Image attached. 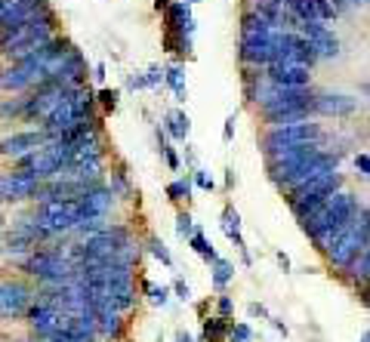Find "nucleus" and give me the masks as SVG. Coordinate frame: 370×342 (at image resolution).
Returning a JSON list of instances; mask_svg holds the SVG:
<instances>
[{
    "label": "nucleus",
    "mask_w": 370,
    "mask_h": 342,
    "mask_svg": "<svg viewBox=\"0 0 370 342\" xmlns=\"http://www.w3.org/2000/svg\"><path fill=\"white\" fill-rule=\"evenodd\" d=\"M49 142L47 130H22V133H10V136L0 139V158H25V154L38 152Z\"/></svg>",
    "instance_id": "6e6552de"
},
{
    "label": "nucleus",
    "mask_w": 370,
    "mask_h": 342,
    "mask_svg": "<svg viewBox=\"0 0 370 342\" xmlns=\"http://www.w3.org/2000/svg\"><path fill=\"white\" fill-rule=\"evenodd\" d=\"M167 130H170V136L173 139H188V133H191V120H188V114L185 111H173V114H167Z\"/></svg>",
    "instance_id": "aec40b11"
},
{
    "label": "nucleus",
    "mask_w": 370,
    "mask_h": 342,
    "mask_svg": "<svg viewBox=\"0 0 370 342\" xmlns=\"http://www.w3.org/2000/svg\"><path fill=\"white\" fill-rule=\"evenodd\" d=\"M234 124H238V114H229V117H225V127H223V142H225V145L234 139Z\"/></svg>",
    "instance_id": "f704fd0d"
},
{
    "label": "nucleus",
    "mask_w": 370,
    "mask_h": 342,
    "mask_svg": "<svg viewBox=\"0 0 370 342\" xmlns=\"http://www.w3.org/2000/svg\"><path fill=\"white\" fill-rule=\"evenodd\" d=\"M185 3H191V6H195V3H201V0H185Z\"/></svg>",
    "instance_id": "09e8293b"
},
{
    "label": "nucleus",
    "mask_w": 370,
    "mask_h": 342,
    "mask_svg": "<svg viewBox=\"0 0 370 342\" xmlns=\"http://www.w3.org/2000/svg\"><path fill=\"white\" fill-rule=\"evenodd\" d=\"M161 81H163V68L161 65H152V68L145 71V83H148V87H158Z\"/></svg>",
    "instance_id": "72a5a7b5"
},
{
    "label": "nucleus",
    "mask_w": 370,
    "mask_h": 342,
    "mask_svg": "<svg viewBox=\"0 0 370 342\" xmlns=\"http://www.w3.org/2000/svg\"><path fill=\"white\" fill-rule=\"evenodd\" d=\"M367 244H370V206H358V213H355L352 222L343 228V234L327 247V259H330L333 268L348 272L352 262L364 253Z\"/></svg>",
    "instance_id": "f03ea898"
},
{
    "label": "nucleus",
    "mask_w": 370,
    "mask_h": 342,
    "mask_svg": "<svg viewBox=\"0 0 370 342\" xmlns=\"http://www.w3.org/2000/svg\"><path fill=\"white\" fill-rule=\"evenodd\" d=\"M348 275H352L355 281H361V284H370V244L364 247V253H361L358 259L352 262V268H348Z\"/></svg>",
    "instance_id": "b1692460"
},
{
    "label": "nucleus",
    "mask_w": 370,
    "mask_h": 342,
    "mask_svg": "<svg viewBox=\"0 0 370 342\" xmlns=\"http://www.w3.org/2000/svg\"><path fill=\"white\" fill-rule=\"evenodd\" d=\"M355 167L370 179V154H355Z\"/></svg>",
    "instance_id": "e433bc0d"
},
{
    "label": "nucleus",
    "mask_w": 370,
    "mask_h": 342,
    "mask_svg": "<svg viewBox=\"0 0 370 342\" xmlns=\"http://www.w3.org/2000/svg\"><path fill=\"white\" fill-rule=\"evenodd\" d=\"M163 47H167L170 53L188 56V53H191V38H182V34H173V31H167V34H163Z\"/></svg>",
    "instance_id": "393cba45"
},
{
    "label": "nucleus",
    "mask_w": 370,
    "mask_h": 342,
    "mask_svg": "<svg viewBox=\"0 0 370 342\" xmlns=\"http://www.w3.org/2000/svg\"><path fill=\"white\" fill-rule=\"evenodd\" d=\"M300 31L309 38V44L318 49V56H321V59H337V56H339V38L321 22V19L300 22Z\"/></svg>",
    "instance_id": "9d476101"
},
{
    "label": "nucleus",
    "mask_w": 370,
    "mask_h": 342,
    "mask_svg": "<svg viewBox=\"0 0 370 342\" xmlns=\"http://www.w3.org/2000/svg\"><path fill=\"white\" fill-rule=\"evenodd\" d=\"M364 305L370 309V290H364Z\"/></svg>",
    "instance_id": "49530a36"
},
{
    "label": "nucleus",
    "mask_w": 370,
    "mask_h": 342,
    "mask_svg": "<svg viewBox=\"0 0 370 342\" xmlns=\"http://www.w3.org/2000/svg\"><path fill=\"white\" fill-rule=\"evenodd\" d=\"M266 74L275 83H281V87H309L312 83V68L303 65V62H290V59H275L266 68Z\"/></svg>",
    "instance_id": "9b49d317"
},
{
    "label": "nucleus",
    "mask_w": 370,
    "mask_h": 342,
    "mask_svg": "<svg viewBox=\"0 0 370 342\" xmlns=\"http://www.w3.org/2000/svg\"><path fill=\"white\" fill-rule=\"evenodd\" d=\"M148 247H152V256H154V259H161L167 268L173 266V256H170V250L163 247V241H161V238H152V241H148Z\"/></svg>",
    "instance_id": "cd10ccee"
},
{
    "label": "nucleus",
    "mask_w": 370,
    "mask_h": 342,
    "mask_svg": "<svg viewBox=\"0 0 370 342\" xmlns=\"http://www.w3.org/2000/svg\"><path fill=\"white\" fill-rule=\"evenodd\" d=\"M34 293L25 284H0V318H19L28 315Z\"/></svg>",
    "instance_id": "f8f14e48"
},
{
    "label": "nucleus",
    "mask_w": 370,
    "mask_h": 342,
    "mask_svg": "<svg viewBox=\"0 0 370 342\" xmlns=\"http://www.w3.org/2000/svg\"><path fill=\"white\" fill-rule=\"evenodd\" d=\"M47 342H90V339H77V336H68V333L56 330V333H53V336H49Z\"/></svg>",
    "instance_id": "ea45409f"
},
{
    "label": "nucleus",
    "mask_w": 370,
    "mask_h": 342,
    "mask_svg": "<svg viewBox=\"0 0 370 342\" xmlns=\"http://www.w3.org/2000/svg\"><path fill=\"white\" fill-rule=\"evenodd\" d=\"M22 272L40 277V281H47V284H62V281H71V277L81 275V268H77L68 256H62L59 250H38L22 262Z\"/></svg>",
    "instance_id": "39448f33"
},
{
    "label": "nucleus",
    "mask_w": 370,
    "mask_h": 342,
    "mask_svg": "<svg viewBox=\"0 0 370 342\" xmlns=\"http://www.w3.org/2000/svg\"><path fill=\"white\" fill-rule=\"evenodd\" d=\"M115 206V195L102 185H92L81 195V210H83V219L87 216H105V213Z\"/></svg>",
    "instance_id": "f3484780"
},
{
    "label": "nucleus",
    "mask_w": 370,
    "mask_h": 342,
    "mask_svg": "<svg viewBox=\"0 0 370 342\" xmlns=\"http://www.w3.org/2000/svg\"><path fill=\"white\" fill-rule=\"evenodd\" d=\"M272 31L275 25L268 22V19H262L259 13L247 10L244 16H241V47H262L272 40Z\"/></svg>",
    "instance_id": "4468645a"
},
{
    "label": "nucleus",
    "mask_w": 370,
    "mask_h": 342,
    "mask_svg": "<svg viewBox=\"0 0 370 342\" xmlns=\"http://www.w3.org/2000/svg\"><path fill=\"white\" fill-rule=\"evenodd\" d=\"M361 342H370V327H367L364 333H361Z\"/></svg>",
    "instance_id": "a18cd8bd"
},
{
    "label": "nucleus",
    "mask_w": 370,
    "mask_h": 342,
    "mask_svg": "<svg viewBox=\"0 0 370 342\" xmlns=\"http://www.w3.org/2000/svg\"><path fill=\"white\" fill-rule=\"evenodd\" d=\"M118 99H120L118 90H99V92H96V102L102 105L105 111H115V108H118Z\"/></svg>",
    "instance_id": "c85d7f7f"
},
{
    "label": "nucleus",
    "mask_w": 370,
    "mask_h": 342,
    "mask_svg": "<svg viewBox=\"0 0 370 342\" xmlns=\"http://www.w3.org/2000/svg\"><path fill=\"white\" fill-rule=\"evenodd\" d=\"M47 10V0H0V31L16 28Z\"/></svg>",
    "instance_id": "1a4fd4ad"
},
{
    "label": "nucleus",
    "mask_w": 370,
    "mask_h": 342,
    "mask_svg": "<svg viewBox=\"0 0 370 342\" xmlns=\"http://www.w3.org/2000/svg\"><path fill=\"white\" fill-rule=\"evenodd\" d=\"M216 311H219V315H223V318H229L232 311H234V302H232L229 296H223V299H219V305H216Z\"/></svg>",
    "instance_id": "4c0bfd02"
},
{
    "label": "nucleus",
    "mask_w": 370,
    "mask_h": 342,
    "mask_svg": "<svg viewBox=\"0 0 370 342\" xmlns=\"http://www.w3.org/2000/svg\"><path fill=\"white\" fill-rule=\"evenodd\" d=\"M167 197L170 201H188L191 197V179L185 176V179H176L167 185Z\"/></svg>",
    "instance_id": "a878e982"
},
{
    "label": "nucleus",
    "mask_w": 370,
    "mask_h": 342,
    "mask_svg": "<svg viewBox=\"0 0 370 342\" xmlns=\"http://www.w3.org/2000/svg\"><path fill=\"white\" fill-rule=\"evenodd\" d=\"M176 342H195V339H191L185 330H179V333H176Z\"/></svg>",
    "instance_id": "37998d69"
},
{
    "label": "nucleus",
    "mask_w": 370,
    "mask_h": 342,
    "mask_svg": "<svg viewBox=\"0 0 370 342\" xmlns=\"http://www.w3.org/2000/svg\"><path fill=\"white\" fill-rule=\"evenodd\" d=\"M188 247H191V250H195L198 256H201V259L207 262V266H213V262L219 259V256H216V250H213V244H210L207 238H204L201 231H195V234H191V238H188Z\"/></svg>",
    "instance_id": "4be33fe9"
},
{
    "label": "nucleus",
    "mask_w": 370,
    "mask_h": 342,
    "mask_svg": "<svg viewBox=\"0 0 370 342\" xmlns=\"http://www.w3.org/2000/svg\"><path fill=\"white\" fill-rule=\"evenodd\" d=\"M163 13H167V31L182 34V38H191V34H195V19H191V3H185V0H173V3H170Z\"/></svg>",
    "instance_id": "dca6fc26"
},
{
    "label": "nucleus",
    "mask_w": 370,
    "mask_h": 342,
    "mask_svg": "<svg viewBox=\"0 0 370 342\" xmlns=\"http://www.w3.org/2000/svg\"><path fill=\"white\" fill-rule=\"evenodd\" d=\"M309 142H321V127L312 120H296V124H278L268 127V133L262 136V152L266 158L284 152V148H296V145H309Z\"/></svg>",
    "instance_id": "7ed1b4c3"
},
{
    "label": "nucleus",
    "mask_w": 370,
    "mask_h": 342,
    "mask_svg": "<svg viewBox=\"0 0 370 342\" xmlns=\"http://www.w3.org/2000/svg\"><path fill=\"white\" fill-rule=\"evenodd\" d=\"M250 339H253L250 324H232V330H229V342H250Z\"/></svg>",
    "instance_id": "c756f323"
},
{
    "label": "nucleus",
    "mask_w": 370,
    "mask_h": 342,
    "mask_svg": "<svg viewBox=\"0 0 370 342\" xmlns=\"http://www.w3.org/2000/svg\"><path fill=\"white\" fill-rule=\"evenodd\" d=\"M158 139H161V152H163V161H167V167L170 170H179V158H176V152L167 145V139H163L161 133H158Z\"/></svg>",
    "instance_id": "7c9ffc66"
},
{
    "label": "nucleus",
    "mask_w": 370,
    "mask_h": 342,
    "mask_svg": "<svg viewBox=\"0 0 370 342\" xmlns=\"http://www.w3.org/2000/svg\"><path fill=\"white\" fill-rule=\"evenodd\" d=\"M92 77H96V81H99V83H102V81H105V65H102V62H99V65H96V68H92Z\"/></svg>",
    "instance_id": "79ce46f5"
},
{
    "label": "nucleus",
    "mask_w": 370,
    "mask_h": 342,
    "mask_svg": "<svg viewBox=\"0 0 370 342\" xmlns=\"http://www.w3.org/2000/svg\"><path fill=\"white\" fill-rule=\"evenodd\" d=\"M312 111L324 114V117H348V114L358 111V99L346 96V92H315Z\"/></svg>",
    "instance_id": "ddd939ff"
},
{
    "label": "nucleus",
    "mask_w": 370,
    "mask_h": 342,
    "mask_svg": "<svg viewBox=\"0 0 370 342\" xmlns=\"http://www.w3.org/2000/svg\"><path fill=\"white\" fill-rule=\"evenodd\" d=\"M210 281H213V287H216V290H223L229 281H234V266H232L229 259H216V262H213Z\"/></svg>",
    "instance_id": "5701e85b"
},
{
    "label": "nucleus",
    "mask_w": 370,
    "mask_h": 342,
    "mask_svg": "<svg viewBox=\"0 0 370 342\" xmlns=\"http://www.w3.org/2000/svg\"><path fill=\"white\" fill-rule=\"evenodd\" d=\"M232 330V324H229V318H213V320H204V336H201V342H219L225 336V333Z\"/></svg>",
    "instance_id": "412c9836"
},
{
    "label": "nucleus",
    "mask_w": 370,
    "mask_h": 342,
    "mask_svg": "<svg viewBox=\"0 0 370 342\" xmlns=\"http://www.w3.org/2000/svg\"><path fill=\"white\" fill-rule=\"evenodd\" d=\"M361 92H367V96H370V83H361Z\"/></svg>",
    "instance_id": "de8ad7c7"
},
{
    "label": "nucleus",
    "mask_w": 370,
    "mask_h": 342,
    "mask_svg": "<svg viewBox=\"0 0 370 342\" xmlns=\"http://www.w3.org/2000/svg\"><path fill=\"white\" fill-rule=\"evenodd\" d=\"M223 231H225V238L234 241V247L241 250V259H244V266H250V253H247V247H244V238H241V216H238V210H225L223 213Z\"/></svg>",
    "instance_id": "a211bd4d"
},
{
    "label": "nucleus",
    "mask_w": 370,
    "mask_h": 342,
    "mask_svg": "<svg viewBox=\"0 0 370 342\" xmlns=\"http://www.w3.org/2000/svg\"><path fill=\"white\" fill-rule=\"evenodd\" d=\"M195 231H198V228H195V219H191L188 213H179V216H176V234H179L182 241H188Z\"/></svg>",
    "instance_id": "bb28decb"
},
{
    "label": "nucleus",
    "mask_w": 370,
    "mask_h": 342,
    "mask_svg": "<svg viewBox=\"0 0 370 342\" xmlns=\"http://www.w3.org/2000/svg\"><path fill=\"white\" fill-rule=\"evenodd\" d=\"M339 188H343V173H339V170L324 173V176H318V179H312V182H305L300 188L290 191V210H293V216L303 222L324 197H330L333 191H339Z\"/></svg>",
    "instance_id": "20e7f679"
},
{
    "label": "nucleus",
    "mask_w": 370,
    "mask_h": 342,
    "mask_svg": "<svg viewBox=\"0 0 370 342\" xmlns=\"http://www.w3.org/2000/svg\"><path fill=\"white\" fill-rule=\"evenodd\" d=\"M28 324H31V330L38 333V336L49 339L56 330H59V324H62V311L56 309V305H49L47 299H40L38 305H31V309H28Z\"/></svg>",
    "instance_id": "2eb2a0df"
},
{
    "label": "nucleus",
    "mask_w": 370,
    "mask_h": 342,
    "mask_svg": "<svg viewBox=\"0 0 370 342\" xmlns=\"http://www.w3.org/2000/svg\"><path fill=\"white\" fill-rule=\"evenodd\" d=\"M275 259H278V266H281L284 272H290V259H287V253H278Z\"/></svg>",
    "instance_id": "a19ab883"
},
{
    "label": "nucleus",
    "mask_w": 370,
    "mask_h": 342,
    "mask_svg": "<svg viewBox=\"0 0 370 342\" xmlns=\"http://www.w3.org/2000/svg\"><path fill=\"white\" fill-rule=\"evenodd\" d=\"M191 179H195V185H198V188H204V191H213V188H216V182H213L210 176H207V170H195V173H191Z\"/></svg>",
    "instance_id": "2f4dec72"
},
{
    "label": "nucleus",
    "mask_w": 370,
    "mask_h": 342,
    "mask_svg": "<svg viewBox=\"0 0 370 342\" xmlns=\"http://www.w3.org/2000/svg\"><path fill=\"white\" fill-rule=\"evenodd\" d=\"M358 206L361 204L352 191H346V188L333 191L330 197H324V201L303 219V231L315 241L318 250L327 253V247H330L333 241L343 234V228L352 222V216L358 213Z\"/></svg>",
    "instance_id": "f257e3e1"
},
{
    "label": "nucleus",
    "mask_w": 370,
    "mask_h": 342,
    "mask_svg": "<svg viewBox=\"0 0 370 342\" xmlns=\"http://www.w3.org/2000/svg\"><path fill=\"white\" fill-rule=\"evenodd\" d=\"M247 311H250L253 318H266V320H272V318H268V309H266L262 302H250V305H247Z\"/></svg>",
    "instance_id": "c9c22d12"
},
{
    "label": "nucleus",
    "mask_w": 370,
    "mask_h": 342,
    "mask_svg": "<svg viewBox=\"0 0 370 342\" xmlns=\"http://www.w3.org/2000/svg\"><path fill=\"white\" fill-rule=\"evenodd\" d=\"M170 3H173V0H154V10H167Z\"/></svg>",
    "instance_id": "c03bdc74"
},
{
    "label": "nucleus",
    "mask_w": 370,
    "mask_h": 342,
    "mask_svg": "<svg viewBox=\"0 0 370 342\" xmlns=\"http://www.w3.org/2000/svg\"><path fill=\"white\" fill-rule=\"evenodd\" d=\"M173 290H176V296H179L182 302H188V299H191V290H188V284H185V281H176Z\"/></svg>",
    "instance_id": "58836bf2"
},
{
    "label": "nucleus",
    "mask_w": 370,
    "mask_h": 342,
    "mask_svg": "<svg viewBox=\"0 0 370 342\" xmlns=\"http://www.w3.org/2000/svg\"><path fill=\"white\" fill-rule=\"evenodd\" d=\"M65 92H68V87H59V83H40V87L34 90V96H28L22 117L47 124V117L59 108V102L65 99Z\"/></svg>",
    "instance_id": "423d86ee"
},
{
    "label": "nucleus",
    "mask_w": 370,
    "mask_h": 342,
    "mask_svg": "<svg viewBox=\"0 0 370 342\" xmlns=\"http://www.w3.org/2000/svg\"><path fill=\"white\" fill-rule=\"evenodd\" d=\"M148 293H152L154 305H167L170 302V290L167 287H148Z\"/></svg>",
    "instance_id": "473e14b6"
},
{
    "label": "nucleus",
    "mask_w": 370,
    "mask_h": 342,
    "mask_svg": "<svg viewBox=\"0 0 370 342\" xmlns=\"http://www.w3.org/2000/svg\"><path fill=\"white\" fill-rule=\"evenodd\" d=\"M163 81L173 87V92H176V99H179V102H185V99H188V90H185V68L182 65L163 68Z\"/></svg>",
    "instance_id": "6ab92c4d"
},
{
    "label": "nucleus",
    "mask_w": 370,
    "mask_h": 342,
    "mask_svg": "<svg viewBox=\"0 0 370 342\" xmlns=\"http://www.w3.org/2000/svg\"><path fill=\"white\" fill-rule=\"evenodd\" d=\"M40 191V179L28 170H13V173H0V204H16L25 197H34Z\"/></svg>",
    "instance_id": "0eeeda50"
},
{
    "label": "nucleus",
    "mask_w": 370,
    "mask_h": 342,
    "mask_svg": "<svg viewBox=\"0 0 370 342\" xmlns=\"http://www.w3.org/2000/svg\"><path fill=\"white\" fill-rule=\"evenodd\" d=\"M3 222H6V219H3V216H0V225H3Z\"/></svg>",
    "instance_id": "8fccbe9b"
}]
</instances>
